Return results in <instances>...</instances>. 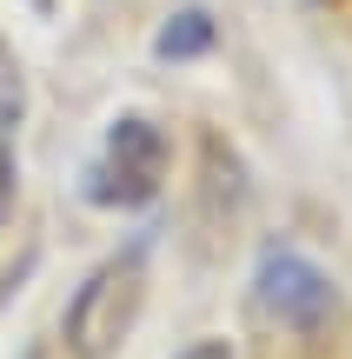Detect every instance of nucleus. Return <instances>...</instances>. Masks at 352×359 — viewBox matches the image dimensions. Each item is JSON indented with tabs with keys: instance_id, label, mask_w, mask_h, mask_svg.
<instances>
[{
	"instance_id": "obj_1",
	"label": "nucleus",
	"mask_w": 352,
	"mask_h": 359,
	"mask_svg": "<svg viewBox=\"0 0 352 359\" xmlns=\"http://www.w3.org/2000/svg\"><path fill=\"white\" fill-rule=\"evenodd\" d=\"M140 306H146V240H133L127 253L100 259V266L80 280V293L66 299V320H60L66 353L73 359H106L133 333Z\"/></svg>"
},
{
	"instance_id": "obj_2",
	"label": "nucleus",
	"mask_w": 352,
	"mask_h": 359,
	"mask_svg": "<svg viewBox=\"0 0 352 359\" xmlns=\"http://www.w3.org/2000/svg\"><path fill=\"white\" fill-rule=\"evenodd\" d=\"M160 173H167V133H160L153 120L127 114L106 133L100 160H93V173H87V193L100 206H140V200L160 193Z\"/></svg>"
},
{
	"instance_id": "obj_3",
	"label": "nucleus",
	"mask_w": 352,
	"mask_h": 359,
	"mask_svg": "<svg viewBox=\"0 0 352 359\" xmlns=\"http://www.w3.org/2000/svg\"><path fill=\"white\" fill-rule=\"evenodd\" d=\"M260 306L279 326H319L332 313V280L300 253H266L260 259Z\"/></svg>"
},
{
	"instance_id": "obj_4",
	"label": "nucleus",
	"mask_w": 352,
	"mask_h": 359,
	"mask_svg": "<svg viewBox=\"0 0 352 359\" xmlns=\"http://www.w3.org/2000/svg\"><path fill=\"white\" fill-rule=\"evenodd\" d=\"M20 114H27V80H20L13 47L0 40V219L13 213V193H20V167H13V133H20Z\"/></svg>"
},
{
	"instance_id": "obj_5",
	"label": "nucleus",
	"mask_w": 352,
	"mask_h": 359,
	"mask_svg": "<svg viewBox=\"0 0 352 359\" xmlns=\"http://www.w3.org/2000/svg\"><path fill=\"white\" fill-rule=\"evenodd\" d=\"M206 40H213V20H206L199 7H186L180 20H173L167 34H160V53H199Z\"/></svg>"
},
{
	"instance_id": "obj_6",
	"label": "nucleus",
	"mask_w": 352,
	"mask_h": 359,
	"mask_svg": "<svg viewBox=\"0 0 352 359\" xmlns=\"http://www.w3.org/2000/svg\"><path fill=\"white\" fill-rule=\"evenodd\" d=\"M180 359H233V353H226V346H220V339H199V346H186Z\"/></svg>"
},
{
	"instance_id": "obj_7",
	"label": "nucleus",
	"mask_w": 352,
	"mask_h": 359,
	"mask_svg": "<svg viewBox=\"0 0 352 359\" xmlns=\"http://www.w3.org/2000/svg\"><path fill=\"white\" fill-rule=\"evenodd\" d=\"M27 359H40V353H27Z\"/></svg>"
}]
</instances>
